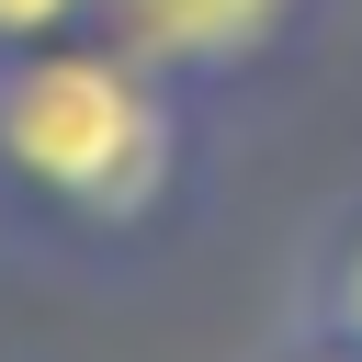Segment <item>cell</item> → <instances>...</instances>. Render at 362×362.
<instances>
[{
    "label": "cell",
    "instance_id": "2",
    "mask_svg": "<svg viewBox=\"0 0 362 362\" xmlns=\"http://www.w3.org/2000/svg\"><path fill=\"white\" fill-rule=\"evenodd\" d=\"M339 0H102V34L215 113H249L328 45Z\"/></svg>",
    "mask_w": 362,
    "mask_h": 362
},
{
    "label": "cell",
    "instance_id": "3",
    "mask_svg": "<svg viewBox=\"0 0 362 362\" xmlns=\"http://www.w3.org/2000/svg\"><path fill=\"white\" fill-rule=\"evenodd\" d=\"M283 328H317L339 351H362V181L328 192L294 238V294H283Z\"/></svg>",
    "mask_w": 362,
    "mask_h": 362
},
{
    "label": "cell",
    "instance_id": "5",
    "mask_svg": "<svg viewBox=\"0 0 362 362\" xmlns=\"http://www.w3.org/2000/svg\"><path fill=\"white\" fill-rule=\"evenodd\" d=\"M249 362H362V351H339V339H317V328H272Z\"/></svg>",
    "mask_w": 362,
    "mask_h": 362
},
{
    "label": "cell",
    "instance_id": "1",
    "mask_svg": "<svg viewBox=\"0 0 362 362\" xmlns=\"http://www.w3.org/2000/svg\"><path fill=\"white\" fill-rule=\"evenodd\" d=\"M226 124L113 34L0 57V260L124 283L204 238L226 192Z\"/></svg>",
    "mask_w": 362,
    "mask_h": 362
},
{
    "label": "cell",
    "instance_id": "4",
    "mask_svg": "<svg viewBox=\"0 0 362 362\" xmlns=\"http://www.w3.org/2000/svg\"><path fill=\"white\" fill-rule=\"evenodd\" d=\"M68 34H102V0H0V57L11 45H68Z\"/></svg>",
    "mask_w": 362,
    "mask_h": 362
}]
</instances>
